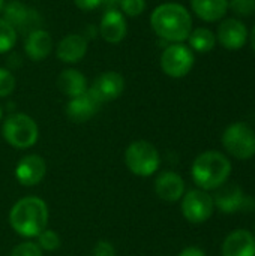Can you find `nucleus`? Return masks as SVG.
<instances>
[{"label":"nucleus","mask_w":255,"mask_h":256,"mask_svg":"<svg viewBox=\"0 0 255 256\" xmlns=\"http://www.w3.org/2000/svg\"><path fill=\"white\" fill-rule=\"evenodd\" d=\"M102 2H105V0H74V3L77 4V8H80L81 10H93Z\"/></svg>","instance_id":"c756f323"},{"label":"nucleus","mask_w":255,"mask_h":256,"mask_svg":"<svg viewBox=\"0 0 255 256\" xmlns=\"http://www.w3.org/2000/svg\"><path fill=\"white\" fill-rule=\"evenodd\" d=\"M38 246L42 249V250H47V252H53V250H57L62 244V240L59 237V234L53 230H48L45 228L38 237Z\"/></svg>","instance_id":"b1692460"},{"label":"nucleus","mask_w":255,"mask_h":256,"mask_svg":"<svg viewBox=\"0 0 255 256\" xmlns=\"http://www.w3.org/2000/svg\"><path fill=\"white\" fill-rule=\"evenodd\" d=\"M215 202L206 190L194 189L182 196V214L191 224H204L213 214Z\"/></svg>","instance_id":"6e6552de"},{"label":"nucleus","mask_w":255,"mask_h":256,"mask_svg":"<svg viewBox=\"0 0 255 256\" xmlns=\"http://www.w3.org/2000/svg\"><path fill=\"white\" fill-rule=\"evenodd\" d=\"M15 88V76L9 69L0 68V98L9 96Z\"/></svg>","instance_id":"a878e982"},{"label":"nucleus","mask_w":255,"mask_h":256,"mask_svg":"<svg viewBox=\"0 0 255 256\" xmlns=\"http://www.w3.org/2000/svg\"><path fill=\"white\" fill-rule=\"evenodd\" d=\"M123 90H125V78L114 70H108L98 75L93 80L90 88H87V92L99 104H105L117 99L123 93Z\"/></svg>","instance_id":"9d476101"},{"label":"nucleus","mask_w":255,"mask_h":256,"mask_svg":"<svg viewBox=\"0 0 255 256\" xmlns=\"http://www.w3.org/2000/svg\"><path fill=\"white\" fill-rule=\"evenodd\" d=\"M126 33H128V24L125 15L117 9L113 8L107 9L99 24L101 38L108 44H119L120 40L125 39Z\"/></svg>","instance_id":"ddd939ff"},{"label":"nucleus","mask_w":255,"mask_h":256,"mask_svg":"<svg viewBox=\"0 0 255 256\" xmlns=\"http://www.w3.org/2000/svg\"><path fill=\"white\" fill-rule=\"evenodd\" d=\"M188 42H189L191 50H194L197 52H209L215 48L216 36L212 30H209L206 27H198L189 33Z\"/></svg>","instance_id":"412c9836"},{"label":"nucleus","mask_w":255,"mask_h":256,"mask_svg":"<svg viewBox=\"0 0 255 256\" xmlns=\"http://www.w3.org/2000/svg\"><path fill=\"white\" fill-rule=\"evenodd\" d=\"M122 14L128 16H138L146 9V0H120Z\"/></svg>","instance_id":"bb28decb"},{"label":"nucleus","mask_w":255,"mask_h":256,"mask_svg":"<svg viewBox=\"0 0 255 256\" xmlns=\"http://www.w3.org/2000/svg\"><path fill=\"white\" fill-rule=\"evenodd\" d=\"M0 120H2V108H0Z\"/></svg>","instance_id":"72a5a7b5"},{"label":"nucleus","mask_w":255,"mask_h":256,"mask_svg":"<svg viewBox=\"0 0 255 256\" xmlns=\"http://www.w3.org/2000/svg\"><path fill=\"white\" fill-rule=\"evenodd\" d=\"M30 10L21 3H9L5 9V20L15 28L23 27L26 21H30Z\"/></svg>","instance_id":"4be33fe9"},{"label":"nucleus","mask_w":255,"mask_h":256,"mask_svg":"<svg viewBox=\"0 0 255 256\" xmlns=\"http://www.w3.org/2000/svg\"><path fill=\"white\" fill-rule=\"evenodd\" d=\"M87 52V39L81 34H66L56 48L57 58L63 63H78Z\"/></svg>","instance_id":"f3484780"},{"label":"nucleus","mask_w":255,"mask_h":256,"mask_svg":"<svg viewBox=\"0 0 255 256\" xmlns=\"http://www.w3.org/2000/svg\"><path fill=\"white\" fill-rule=\"evenodd\" d=\"M93 256H116V249L110 242L101 240L93 249Z\"/></svg>","instance_id":"c85d7f7f"},{"label":"nucleus","mask_w":255,"mask_h":256,"mask_svg":"<svg viewBox=\"0 0 255 256\" xmlns=\"http://www.w3.org/2000/svg\"><path fill=\"white\" fill-rule=\"evenodd\" d=\"M249 42H251L252 50L255 51V24H254V27H252V30H251V34H249Z\"/></svg>","instance_id":"2f4dec72"},{"label":"nucleus","mask_w":255,"mask_h":256,"mask_svg":"<svg viewBox=\"0 0 255 256\" xmlns=\"http://www.w3.org/2000/svg\"><path fill=\"white\" fill-rule=\"evenodd\" d=\"M150 26L159 38L171 44H182L192 32V18L185 6L179 3H162L153 9Z\"/></svg>","instance_id":"f257e3e1"},{"label":"nucleus","mask_w":255,"mask_h":256,"mask_svg":"<svg viewBox=\"0 0 255 256\" xmlns=\"http://www.w3.org/2000/svg\"><path fill=\"white\" fill-rule=\"evenodd\" d=\"M215 207L219 212L233 214L237 212H252L255 208V201L251 196H246L240 186L236 183H224L221 188L216 189L213 196Z\"/></svg>","instance_id":"1a4fd4ad"},{"label":"nucleus","mask_w":255,"mask_h":256,"mask_svg":"<svg viewBox=\"0 0 255 256\" xmlns=\"http://www.w3.org/2000/svg\"><path fill=\"white\" fill-rule=\"evenodd\" d=\"M50 212L44 200L26 196L17 201L9 212L11 228L24 238L38 237L48 224Z\"/></svg>","instance_id":"f03ea898"},{"label":"nucleus","mask_w":255,"mask_h":256,"mask_svg":"<svg viewBox=\"0 0 255 256\" xmlns=\"http://www.w3.org/2000/svg\"><path fill=\"white\" fill-rule=\"evenodd\" d=\"M155 192L162 201L176 202L185 195V182L179 174L164 171L155 180Z\"/></svg>","instance_id":"4468645a"},{"label":"nucleus","mask_w":255,"mask_h":256,"mask_svg":"<svg viewBox=\"0 0 255 256\" xmlns=\"http://www.w3.org/2000/svg\"><path fill=\"white\" fill-rule=\"evenodd\" d=\"M11 256H44L42 249L33 242H24L14 248Z\"/></svg>","instance_id":"cd10ccee"},{"label":"nucleus","mask_w":255,"mask_h":256,"mask_svg":"<svg viewBox=\"0 0 255 256\" xmlns=\"http://www.w3.org/2000/svg\"><path fill=\"white\" fill-rule=\"evenodd\" d=\"M17 42V28H14L5 18H0V54L14 48Z\"/></svg>","instance_id":"5701e85b"},{"label":"nucleus","mask_w":255,"mask_h":256,"mask_svg":"<svg viewBox=\"0 0 255 256\" xmlns=\"http://www.w3.org/2000/svg\"><path fill=\"white\" fill-rule=\"evenodd\" d=\"M222 256H255V237L246 230L230 232L222 243Z\"/></svg>","instance_id":"2eb2a0df"},{"label":"nucleus","mask_w":255,"mask_h":256,"mask_svg":"<svg viewBox=\"0 0 255 256\" xmlns=\"http://www.w3.org/2000/svg\"><path fill=\"white\" fill-rule=\"evenodd\" d=\"M215 36L224 48L230 51H237L243 48L248 40V28L240 20L228 18L219 24Z\"/></svg>","instance_id":"9b49d317"},{"label":"nucleus","mask_w":255,"mask_h":256,"mask_svg":"<svg viewBox=\"0 0 255 256\" xmlns=\"http://www.w3.org/2000/svg\"><path fill=\"white\" fill-rule=\"evenodd\" d=\"M125 164L132 174L138 177H150L158 171L161 156L152 142L140 140L128 146L125 152Z\"/></svg>","instance_id":"39448f33"},{"label":"nucleus","mask_w":255,"mask_h":256,"mask_svg":"<svg viewBox=\"0 0 255 256\" xmlns=\"http://www.w3.org/2000/svg\"><path fill=\"white\" fill-rule=\"evenodd\" d=\"M194 66V52L182 44L168 45L161 54V69L171 78H183Z\"/></svg>","instance_id":"0eeeda50"},{"label":"nucleus","mask_w":255,"mask_h":256,"mask_svg":"<svg viewBox=\"0 0 255 256\" xmlns=\"http://www.w3.org/2000/svg\"><path fill=\"white\" fill-rule=\"evenodd\" d=\"M228 9L239 16H251L255 14V0H228Z\"/></svg>","instance_id":"393cba45"},{"label":"nucleus","mask_w":255,"mask_h":256,"mask_svg":"<svg viewBox=\"0 0 255 256\" xmlns=\"http://www.w3.org/2000/svg\"><path fill=\"white\" fill-rule=\"evenodd\" d=\"M194 14L207 22L219 21L228 10V0H191Z\"/></svg>","instance_id":"aec40b11"},{"label":"nucleus","mask_w":255,"mask_h":256,"mask_svg":"<svg viewBox=\"0 0 255 256\" xmlns=\"http://www.w3.org/2000/svg\"><path fill=\"white\" fill-rule=\"evenodd\" d=\"M53 50V39L48 32L42 28L32 30L24 40V51L27 57L33 62L45 60Z\"/></svg>","instance_id":"a211bd4d"},{"label":"nucleus","mask_w":255,"mask_h":256,"mask_svg":"<svg viewBox=\"0 0 255 256\" xmlns=\"http://www.w3.org/2000/svg\"><path fill=\"white\" fill-rule=\"evenodd\" d=\"M179 256H206V254L198 248H186L179 254Z\"/></svg>","instance_id":"7c9ffc66"},{"label":"nucleus","mask_w":255,"mask_h":256,"mask_svg":"<svg viewBox=\"0 0 255 256\" xmlns=\"http://www.w3.org/2000/svg\"><path fill=\"white\" fill-rule=\"evenodd\" d=\"M2 9H3V0H0V12H2Z\"/></svg>","instance_id":"473e14b6"},{"label":"nucleus","mask_w":255,"mask_h":256,"mask_svg":"<svg viewBox=\"0 0 255 256\" xmlns=\"http://www.w3.org/2000/svg\"><path fill=\"white\" fill-rule=\"evenodd\" d=\"M45 172L47 164L39 154H27L15 166V178L23 186H35L41 183Z\"/></svg>","instance_id":"f8f14e48"},{"label":"nucleus","mask_w":255,"mask_h":256,"mask_svg":"<svg viewBox=\"0 0 255 256\" xmlns=\"http://www.w3.org/2000/svg\"><path fill=\"white\" fill-rule=\"evenodd\" d=\"M2 134L9 146L20 150L33 147L39 138V129L36 122L30 116L23 112H15L5 118Z\"/></svg>","instance_id":"20e7f679"},{"label":"nucleus","mask_w":255,"mask_h":256,"mask_svg":"<svg viewBox=\"0 0 255 256\" xmlns=\"http://www.w3.org/2000/svg\"><path fill=\"white\" fill-rule=\"evenodd\" d=\"M191 174L201 190H216L227 183L231 174V162L219 152H204L195 158Z\"/></svg>","instance_id":"7ed1b4c3"},{"label":"nucleus","mask_w":255,"mask_h":256,"mask_svg":"<svg viewBox=\"0 0 255 256\" xmlns=\"http://www.w3.org/2000/svg\"><path fill=\"white\" fill-rule=\"evenodd\" d=\"M99 102L89 93H83L77 98L69 99L68 105H66V116L71 122L75 123H84L87 120H90L99 108Z\"/></svg>","instance_id":"dca6fc26"},{"label":"nucleus","mask_w":255,"mask_h":256,"mask_svg":"<svg viewBox=\"0 0 255 256\" xmlns=\"http://www.w3.org/2000/svg\"><path fill=\"white\" fill-rule=\"evenodd\" d=\"M222 146L233 158L248 160L255 156V132L246 123H233L222 134Z\"/></svg>","instance_id":"423d86ee"},{"label":"nucleus","mask_w":255,"mask_h":256,"mask_svg":"<svg viewBox=\"0 0 255 256\" xmlns=\"http://www.w3.org/2000/svg\"><path fill=\"white\" fill-rule=\"evenodd\" d=\"M57 88L69 99L87 92V80L77 69H65L57 76Z\"/></svg>","instance_id":"6ab92c4d"}]
</instances>
